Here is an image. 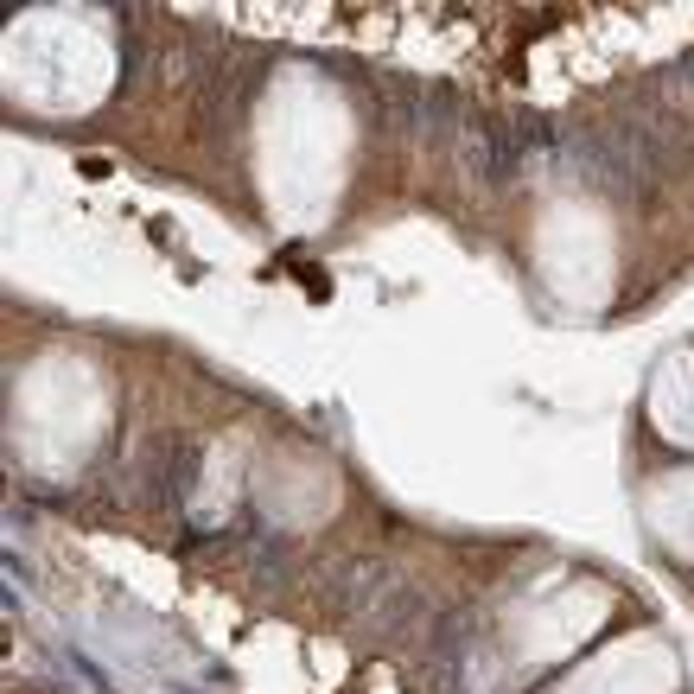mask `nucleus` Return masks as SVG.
Masks as SVG:
<instances>
[{
    "instance_id": "obj_1",
    "label": "nucleus",
    "mask_w": 694,
    "mask_h": 694,
    "mask_svg": "<svg viewBox=\"0 0 694 694\" xmlns=\"http://www.w3.org/2000/svg\"><path fill=\"white\" fill-rule=\"evenodd\" d=\"M389 586V567L383 561H344L338 574H325V599L338 612H370V599Z\"/></svg>"
},
{
    "instance_id": "obj_2",
    "label": "nucleus",
    "mask_w": 694,
    "mask_h": 694,
    "mask_svg": "<svg viewBox=\"0 0 694 694\" xmlns=\"http://www.w3.org/2000/svg\"><path fill=\"white\" fill-rule=\"evenodd\" d=\"M459 115H465V102H459L453 83H427V96H421V134H446Z\"/></svg>"
}]
</instances>
